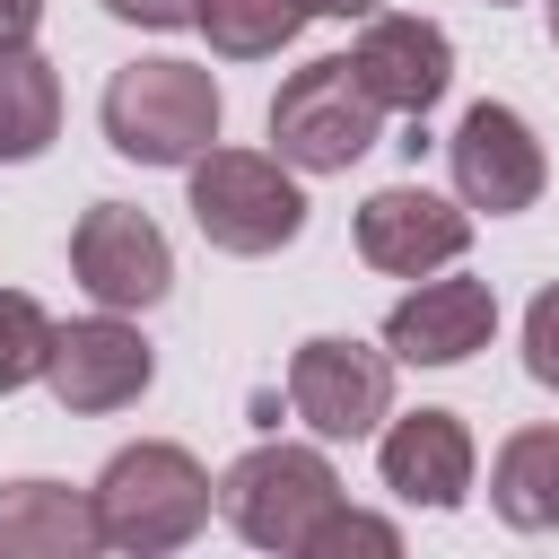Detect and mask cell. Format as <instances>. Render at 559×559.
Listing matches in <instances>:
<instances>
[{
	"label": "cell",
	"mask_w": 559,
	"mask_h": 559,
	"mask_svg": "<svg viewBox=\"0 0 559 559\" xmlns=\"http://www.w3.org/2000/svg\"><path fill=\"white\" fill-rule=\"evenodd\" d=\"M52 314L26 297V288H0V393H26V384H44V367H52Z\"/></svg>",
	"instance_id": "obj_18"
},
{
	"label": "cell",
	"mask_w": 559,
	"mask_h": 559,
	"mask_svg": "<svg viewBox=\"0 0 559 559\" xmlns=\"http://www.w3.org/2000/svg\"><path fill=\"white\" fill-rule=\"evenodd\" d=\"M70 271H79V288L96 306L148 314L175 288V245H166V227L140 201H87L79 227H70Z\"/></svg>",
	"instance_id": "obj_7"
},
{
	"label": "cell",
	"mask_w": 559,
	"mask_h": 559,
	"mask_svg": "<svg viewBox=\"0 0 559 559\" xmlns=\"http://www.w3.org/2000/svg\"><path fill=\"white\" fill-rule=\"evenodd\" d=\"M358 262L384 271V280H428V271H454L463 245H472V210L428 192V183H384L358 201V227H349Z\"/></svg>",
	"instance_id": "obj_10"
},
{
	"label": "cell",
	"mask_w": 559,
	"mask_h": 559,
	"mask_svg": "<svg viewBox=\"0 0 559 559\" xmlns=\"http://www.w3.org/2000/svg\"><path fill=\"white\" fill-rule=\"evenodd\" d=\"M489 507H498V524H515V533H559V419L515 428V437L489 454Z\"/></svg>",
	"instance_id": "obj_15"
},
{
	"label": "cell",
	"mask_w": 559,
	"mask_h": 559,
	"mask_svg": "<svg viewBox=\"0 0 559 559\" xmlns=\"http://www.w3.org/2000/svg\"><path fill=\"white\" fill-rule=\"evenodd\" d=\"M498 332V288L489 280H419L411 297H393L384 314V349L393 367H463L472 349H489Z\"/></svg>",
	"instance_id": "obj_13"
},
{
	"label": "cell",
	"mask_w": 559,
	"mask_h": 559,
	"mask_svg": "<svg viewBox=\"0 0 559 559\" xmlns=\"http://www.w3.org/2000/svg\"><path fill=\"white\" fill-rule=\"evenodd\" d=\"M61 140V70L35 44H0V166H35Z\"/></svg>",
	"instance_id": "obj_16"
},
{
	"label": "cell",
	"mask_w": 559,
	"mask_h": 559,
	"mask_svg": "<svg viewBox=\"0 0 559 559\" xmlns=\"http://www.w3.org/2000/svg\"><path fill=\"white\" fill-rule=\"evenodd\" d=\"M550 44H559V0H550Z\"/></svg>",
	"instance_id": "obj_24"
},
{
	"label": "cell",
	"mask_w": 559,
	"mask_h": 559,
	"mask_svg": "<svg viewBox=\"0 0 559 559\" xmlns=\"http://www.w3.org/2000/svg\"><path fill=\"white\" fill-rule=\"evenodd\" d=\"M44 384H52V402H61L70 419H105V411H131V402L157 384V349L140 341L131 314L96 306V314H79V323L52 332Z\"/></svg>",
	"instance_id": "obj_8"
},
{
	"label": "cell",
	"mask_w": 559,
	"mask_h": 559,
	"mask_svg": "<svg viewBox=\"0 0 559 559\" xmlns=\"http://www.w3.org/2000/svg\"><path fill=\"white\" fill-rule=\"evenodd\" d=\"M376 472L402 507H428V515H454L472 498V472H480V445L463 428V411H402L376 428Z\"/></svg>",
	"instance_id": "obj_11"
},
{
	"label": "cell",
	"mask_w": 559,
	"mask_h": 559,
	"mask_svg": "<svg viewBox=\"0 0 559 559\" xmlns=\"http://www.w3.org/2000/svg\"><path fill=\"white\" fill-rule=\"evenodd\" d=\"M105 17L148 26V35H175V26H201V0H105Z\"/></svg>",
	"instance_id": "obj_21"
},
{
	"label": "cell",
	"mask_w": 559,
	"mask_h": 559,
	"mask_svg": "<svg viewBox=\"0 0 559 559\" xmlns=\"http://www.w3.org/2000/svg\"><path fill=\"white\" fill-rule=\"evenodd\" d=\"M332 507H341V472H332L323 445L271 437V445H245L218 472V515L236 524V542L280 550V559H306V542H314V524Z\"/></svg>",
	"instance_id": "obj_4"
},
{
	"label": "cell",
	"mask_w": 559,
	"mask_h": 559,
	"mask_svg": "<svg viewBox=\"0 0 559 559\" xmlns=\"http://www.w3.org/2000/svg\"><path fill=\"white\" fill-rule=\"evenodd\" d=\"M445 166H454V201H463V210H489V218L533 210V201H542V183H550L542 131H533L515 105H498V96H480V105L454 122Z\"/></svg>",
	"instance_id": "obj_9"
},
{
	"label": "cell",
	"mask_w": 559,
	"mask_h": 559,
	"mask_svg": "<svg viewBox=\"0 0 559 559\" xmlns=\"http://www.w3.org/2000/svg\"><path fill=\"white\" fill-rule=\"evenodd\" d=\"M288 411L323 445H358L393 419V349H367L349 332H314L288 349Z\"/></svg>",
	"instance_id": "obj_6"
},
{
	"label": "cell",
	"mask_w": 559,
	"mask_h": 559,
	"mask_svg": "<svg viewBox=\"0 0 559 559\" xmlns=\"http://www.w3.org/2000/svg\"><path fill=\"white\" fill-rule=\"evenodd\" d=\"M183 210L236 262H262V253H280V245L306 236V192H297V166L280 148H218L210 140L183 166Z\"/></svg>",
	"instance_id": "obj_2"
},
{
	"label": "cell",
	"mask_w": 559,
	"mask_h": 559,
	"mask_svg": "<svg viewBox=\"0 0 559 559\" xmlns=\"http://www.w3.org/2000/svg\"><path fill=\"white\" fill-rule=\"evenodd\" d=\"M384 0H306V17H376Z\"/></svg>",
	"instance_id": "obj_23"
},
{
	"label": "cell",
	"mask_w": 559,
	"mask_h": 559,
	"mask_svg": "<svg viewBox=\"0 0 559 559\" xmlns=\"http://www.w3.org/2000/svg\"><path fill=\"white\" fill-rule=\"evenodd\" d=\"M489 9H507V0H489Z\"/></svg>",
	"instance_id": "obj_25"
},
{
	"label": "cell",
	"mask_w": 559,
	"mask_h": 559,
	"mask_svg": "<svg viewBox=\"0 0 559 559\" xmlns=\"http://www.w3.org/2000/svg\"><path fill=\"white\" fill-rule=\"evenodd\" d=\"M96 489L70 480H0V559H96Z\"/></svg>",
	"instance_id": "obj_14"
},
{
	"label": "cell",
	"mask_w": 559,
	"mask_h": 559,
	"mask_svg": "<svg viewBox=\"0 0 559 559\" xmlns=\"http://www.w3.org/2000/svg\"><path fill=\"white\" fill-rule=\"evenodd\" d=\"M218 114H227L218 79H210L201 61H166V52L114 70L105 96H96L105 148L131 157V166H192V157L218 140Z\"/></svg>",
	"instance_id": "obj_3"
},
{
	"label": "cell",
	"mask_w": 559,
	"mask_h": 559,
	"mask_svg": "<svg viewBox=\"0 0 559 559\" xmlns=\"http://www.w3.org/2000/svg\"><path fill=\"white\" fill-rule=\"evenodd\" d=\"M524 376L559 393V280L533 288V306H524Z\"/></svg>",
	"instance_id": "obj_20"
},
{
	"label": "cell",
	"mask_w": 559,
	"mask_h": 559,
	"mask_svg": "<svg viewBox=\"0 0 559 559\" xmlns=\"http://www.w3.org/2000/svg\"><path fill=\"white\" fill-rule=\"evenodd\" d=\"M218 507V480L201 472L192 445L175 437H140L122 445L105 472H96V524H105V550H131V559H166L183 550Z\"/></svg>",
	"instance_id": "obj_1"
},
{
	"label": "cell",
	"mask_w": 559,
	"mask_h": 559,
	"mask_svg": "<svg viewBox=\"0 0 559 559\" xmlns=\"http://www.w3.org/2000/svg\"><path fill=\"white\" fill-rule=\"evenodd\" d=\"M306 26V0H201V35L218 61H271Z\"/></svg>",
	"instance_id": "obj_17"
},
{
	"label": "cell",
	"mask_w": 559,
	"mask_h": 559,
	"mask_svg": "<svg viewBox=\"0 0 559 559\" xmlns=\"http://www.w3.org/2000/svg\"><path fill=\"white\" fill-rule=\"evenodd\" d=\"M349 70L367 79V96L384 114H428L445 87H454V35L437 17H402V9H376L358 17V44H349Z\"/></svg>",
	"instance_id": "obj_12"
},
{
	"label": "cell",
	"mask_w": 559,
	"mask_h": 559,
	"mask_svg": "<svg viewBox=\"0 0 559 559\" xmlns=\"http://www.w3.org/2000/svg\"><path fill=\"white\" fill-rule=\"evenodd\" d=\"M376 122H384V105H376L367 79L349 70V52L288 70L280 96H271V148H280L297 175H349V166L376 148Z\"/></svg>",
	"instance_id": "obj_5"
},
{
	"label": "cell",
	"mask_w": 559,
	"mask_h": 559,
	"mask_svg": "<svg viewBox=\"0 0 559 559\" xmlns=\"http://www.w3.org/2000/svg\"><path fill=\"white\" fill-rule=\"evenodd\" d=\"M44 26V0H0V44H35Z\"/></svg>",
	"instance_id": "obj_22"
},
{
	"label": "cell",
	"mask_w": 559,
	"mask_h": 559,
	"mask_svg": "<svg viewBox=\"0 0 559 559\" xmlns=\"http://www.w3.org/2000/svg\"><path fill=\"white\" fill-rule=\"evenodd\" d=\"M349 550H367V559H393L402 550V524H384V515H367V507H332L323 524H314V542H306V559H349Z\"/></svg>",
	"instance_id": "obj_19"
}]
</instances>
